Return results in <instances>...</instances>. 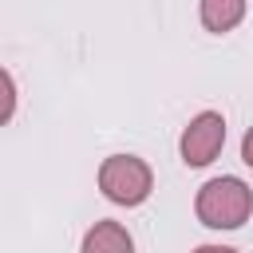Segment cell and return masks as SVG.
<instances>
[{
  "mask_svg": "<svg viewBox=\"0 0 253 253\" xmlns=\"http://www.w3.org/2000/svg\"><path fill=\"white\" fill-rule=\"evenodd\" d=\"M221 142H225V119L213 115V111L198 115V119L186 126V134H182V158H186V166H206V162H213V154L221 150Z\"/></svg>",
  "mask_w": 253,
  "mask_h": 253,
  "instance_id": "3957f363",
  "label": "cell"
},
{
  "mask_svg": "<svg viewBox=\"0 0 253 253\" xmlns=\"http://www.w3.org/2000/svg\"><path fill=\"white\" fill-rule=\"evenodd\" d=\"M99 190L119 206H138L150 194V166L134 154H115L99 166Z\"/></svg>",
  "mask_w": 253,
  "mask_h": 253,
  "instance_id": "7a4b0ae2",
  "label": "cell"
},
{
  "mask_svg": "<svg viewBox=\"0 0 253 253\" xmlns=\"http://www.w3.org/2000/svg\"><path fill=\"white\" fill-rule=\"evenodd\" d=\"M194 253H237V249H225V245H202V249H194Z\"/></svg>",
  "mask_w": 253,
  "mask_h": 253,
  "instance_id": "52a82bcc",
  "label": "cell"
},
{
  "mask_svg": "<svg viewBox=\"0 0 253 253\" xmlns=\"http://www.w3.org/2000/svg\"><path fill=\"white\" fill-rule=\"evenodd\" d=\"M241 158H245V166H253V130H249L245 142H241Z\"/></svg>",
  "mask_w": 253,
  "mask_h": 253,
  "instance_id": "8992f818",
  "label": "cell"
},
{
  "mask_svg": "<svg viewBox=\"0 0 253 253\" xmlns=\"http://www.w3.org/2000/svg\"><path fill=\"white\" fill-rule=\"evenodd\" d=\"M253 210V194L241 178H213L198 190V217L210 229H237Z\"/></svg>",
  "mask_w": 253,
  "mask_h": 253,
  "instance_id": "6da1fadb",
  "label": "cell"
},
{
  "mask_svg": "<svg viewBox=\"0 0 253 253\" xmlns=\"http://www.w3.org/2000/svg\"><path fill=\"white\" fill-rule=\"evenodd\" d=\"M241 16H245V0H202V24L217 36L237 28Z\"/></svg>",
  "mask_w": 253,
  "mask_h": 253,
  "instance_id": "5b68a950",
  "label": "cell"
},
{
  "mask_svg": "<svg viewBox=\"0 0 253 253\" xmlns=\"http://www.w3.org/2000/svg\"><path fill=\"white\" fill-rule=\"evenodd\" d=\"M83 253H134V245L119 221H95L83 237Z\"/></svg>",
  "mask_w": 253,
  "mask_h": 253,
  "instance_id": "277c9868",
  "label": "cell"
}]
</instances>
